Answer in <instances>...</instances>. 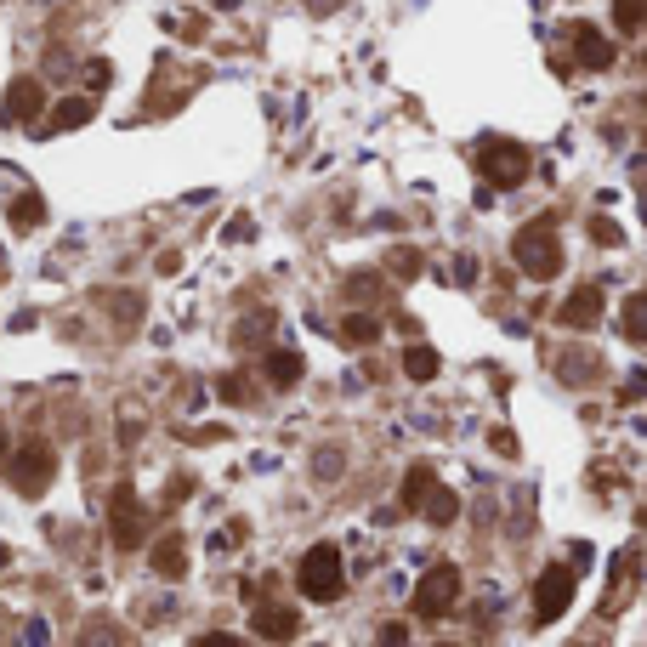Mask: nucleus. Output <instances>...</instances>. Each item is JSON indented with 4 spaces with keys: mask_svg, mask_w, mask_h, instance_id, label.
Masks as SVG:
<instances>
[{
    "mask_svg": "<svg viewBox=\"0 0 647 647\" xmlns=\"http://www.w3.org/2000/svg\"><path fill=\"white\" fill-rule=\"evenodd\" d=\"M0 460H6V438H0Z\"/></svg>",
    "mask_w": 647,
    "mask_h": 647,
    "instance_id": "72a5a7b5",
    "label": "nucleus"
},
{
    "mask_svg": "<svg viewBox=\"0 0 647 647\" xmlns=\"http://www.w3.org/2000/svg\"><path fill=\"white\" fill-rule=\"evenodd\" d=\"M256 630H262L267 642H290V636H296V613L290 608H256Z\"/></svg>",
    "mask_w": 647,
    "mask_h": 647,
    "instance_id": "ddd939ff",
    "label": "nucleus"
},
{
    "mask_svg": "<svg viewBox=\"0 0 647 647\" xmlns=\"http://www.w3.org/2000/svg\"><path fill=\"white\" fill-rule=\"evenodd\" d=\"M619 324H625L630 341H647V290H636V296L625 301V318H619Z\"/></svg>",
    "mask_w": 647,
    "mask_h": 647,
    "instance_id": "a211bd4d",
    "label": "nucleus"
},
{
    "mask_svg": "<svg viewBox=\"0 0 647 647\" xmlns=\"http://www.w3.org/2000/svg\"><path fill=\"white\" fill-rule=\"evenodd\" d=\"M557 375H562V381H574V386L596 381V352H562Z\"/></svg>",
    "mask_w": 647,
    "mask_h": 647,
    "instance_id": "4468645a",
    "label": "nucleus"
},
{
    "mask_svg": "<svg viewBox=\"0 0 647 647\" xmlns=\"http://www.w3.org/2000/svg\"><path fill=\"white\" fill-rule=\"evenodd\" d=\"M80 647H120V630H114V625H91V636Z\"/></svg>",
    "mask_w": 647,
    "mask_h": 647,
    "instance_id": "bb28decb",
    "label": "nucleus"
},
{
    "mask_svg": "<svg viewBox=\"0 0 647 647\" xmlns=\"http://www.w3.org/2000/svg\"><path fill=\"white\" fill-rule=\"evenodd\" d=\"M591 239H596V245H625V233H619V228H613V222H608V216H596V222H591Z\"/></svg>",
    "mask_w": 647,
    "mask_h": 647,
    "instance_id": "b1692460",
    "label": "nucleus"
},
{
    "mask_svg": "<svg viewBox=\"0 0 647 647\" xmlns=\"http://www.w3.org/2000/svg\"><path fill=\"white\" fill-rule=\"evenodd\" d=\"M216 392H222L228 403H245L250 398V381H245V375H222V381H216Z\"/></svg>",
    "mask_w": 647,
    "mask_h": 647,
    "instance_id": "5701e85b",
    "label": "nucleus"
},
{
    "mask_svg": "<svg viewBox=\"0 0 647 647\" xmlns=\"http://www.w3.org/2000/svg\"><path fill=\"white\" fill-rule=\"evenodd\" d=\"M199 647H245V642H239V636H205Z\"/></svg>",
    "mask_w": 647,
    "mask_h": 647,
    "instance_id": "473e14b6",
    "label": "nucleus"
},
{
    "mask_svg": "<svg viewBox=\"0 0 647 647\" xmlns=\"http://www.w3.org/2000/svg\"><path fill=\"white\" fill-rule=\"evenodd\" d=\"M296 579H301V591L313 596V602H335L341 585H347V574H341V551H335V545H313V551L301 557Z\"/></svg>",
    "mask_w": 647,
    "mask_h": 647,
    "instance_id": "7ed1b4c3",
    "label": "nucleus"
},
{
    "mask_svg": "<svg viewBox=\"0 0 647 647\" xmlns=\"http://www.w3.org/2000/svg\"><path fill=\"white\" fill-rule=\"evenodd\" d=\"M23 636H29V647H46V625H40V619H29V630H23Z\"/></svg>",
    "mask_w": 647,
    "mask_h": 647,
    "instance_id": "2f4dec72",
    "label": "nucleus"
},
{
    "mask_svg": "<svg viewBox=\"0 0 647 647\" xmlns=\"http://www.w3.org/2000/svg\"><path fill=\"white\" fill-rule=\"evenodd\" d=\"M568 40H574V57L585 63V69H608V63H613V40L602 35L596 23H574Z\"/></svg>",
    "mask_w": 647,
    "mask_h": 647,
    "instance_id": "6e6552de",
    "label": "nucleus"
},
{
    "mask_svg": "<svg viewBox=\"0 0 647 647\" xmlns=\"http://www.w3.org/2000/svg\"><path fill=\"white\" fill-rule=\"evenodd\" d=\"M52 472H57V455L46 449V443H23L18 460H12V483H18L23 494H46Z\"/></svg>",
    "mask_w": 647,
    "mask_h": 647,
    "instance_id": "0eeeda50",
    "label": "nucleus"
},
{
    "mask_svg": "<svg viewBox=\"0 0 647 647\" xmlns=\"http://www.w3.org/2000/svg\"><path fill=\"white\" fill-rule=\"evenodd\" d=\"M267 381H273V386H296L301 381V358H296V352H273V358H267Z\"/></svg>",
    "mask_w": 647,
    "mask_h": 647,
    "instance_id": "6ab92c4d",
    "label": "nucleus"
},
{
    "mask_svg": "<svg viewBox=\"0 0 647 647\" xmlns=\"http://www.w3.org/2000/svg\"><path fill=\"white\" fill-rule=\"evenodd\" d=\"M392 273H398V279H415V273H420V250H398V256H392Z\"/></svg>",
    "mask_w": 647,
    "mask_h": 647,
    "instance_id": "393cba45",
    "label": "nucleus"
},
{
    "mask_svg": "<svg viewBox=\"0 0 647 647\" xmlns=\"http://www.w3.org/2000/svg\"><path fill=\"white\" fill-rule=\"evenodd\" d=\"M108 74H114L108 63H86V80H91V86H108Z\"/></svg>",
    "mask_w": 647,
    "mask_h": 647,
    "instance_id": "7c9ffc66",
    "label": "nucleus"
},
{
    "mask_svg": "<svg viewBox=\"0 0 647 647\" xmlns=\"http://www.w3.org/2000/svg\"><path fill=\"white\" fill-rule=\"evenodd\" d=\"M426 517H432V523H455V517H460V494L455 489H438V494H432V500H426Z\"/></svg>",
    "mask_w": 647,
    "mask_h": 647,
    "instance_id": "aec40b11",
    "label": "nucleus"
},
{
    "mask_svg": "<svg viewBox=\"0 0 647 647\" xmlns=\"http://www.w3.org/2000/svg\"><path fill=\"white\" fill-rule=\"evenodd\" d=\"M477 165H483V176H489L494 188H523L528 182V148L523 142H511V137H489L483 148H477Z\"/></svg>",
    "mask_w": 647,
    "mask_h": 647,
    "instance_id": "f03ea898",
    "label": "nucleus"
},
{
    "mask_svg": "<svg viewBox=\"0 0 647 647\" xmlns=\"http://www.w3.org/2000/svg\"><path fill=\"white\" fill-rule=\"evenodd\" d=\"M455 602H460V568H455V562H438L432 574L420 579L415 613H420V619H438V613H449Z\"/></svg>",
    "mask_w": 647,
    "mask_h": 647,
    "instance_id": "20e7f679",
    "label": "nucleus"
},
{
    "mask_svg": "<svg viewBox=\"0 0 647 647\" xmlns=\"http://www.w3.org/2000/svg\"><path fill=\"white\" fill-rule=\"evenodd\" d=\"M568 602H574V568H545L540 585H534V625H551V619H562L568 613Z\"/></svg>",
    "mask_w": 647,
    "mask_h": 647,
    "instance_id": "39448f33",
    "label": "nucleus"
},
{
    "mask_svg": "<svg viewBox=\"0 0 647 647\" xmlns=\"http://www.w3.org/2000/svg\"><path fill=\"white\" fill-rule=\"evenodd\" d=\"M557 318L568 324V330H591L596 318H602V290H596V284H579L574 296L557 307Z\"/></svg>",
    "mask_w": 647,
    "mask_h": 647,
    "instance_id": "1a4fd4ad",
    "label": "nucleus"
},
{
    "mask_svg": "<svg viewBox=\"0 0 647 647\" xmlns=\"http://www.w3.org/2000/svg\"><path fill=\"white\" fill-rule=\"evenodd\" d=\"M438 494V477H432V466H409V477H403V511H426V500Z\"/></svg>",
    "mask_w": 647,
    "mask_h": 647,
    "instance_id": "9b49d317",
    "label": "nucleus"
},
{
    "mask_svg": "<svg viewBox=\"0 0 647 647\" xmlns=\"http://www.w3.org/2000/svg\"><path fill=\"white\" fill-rule=\"evenodd\" d=\"M403 375H409V381H432V375H438V352L415 341V347L403 352Z\"/></svg>",
    "mask_w": 647,
    "mask_h": 647,
    "instance_id": "2eb2a0df",
    "label": "nucleus"
},
{
    "mask_svg": "<svg viewBox=\"0 0 647 647\" xmlns=\"http://www.w3.org/2000/svg\"><path fill=\"white\" fill-rule=\"evenodd\" d=\"M313 466H318V477H324V483H330V477H341V455H335V449H324Z\"/></svg>",
    "mask_w": 647,
    "mask_h": 647,
    "instance_id": "cd10ccee",
    "label": "nucleus"
},
{
    "mask_svg": "<svg viewBox=\"0 0 647 647\" xmlns=\"http://www.w3.org/2000/svg\"><path fill=\"white\" fill-rule=\"evenodd\" d=\"M381 647H409V630H403V625H386V630H381Z\"/></svg>",
    "mask_w": 647,
    "mask_h": 647,
    "instance_id": "c85d7f7f",
    "label": "nucleus"
},
{
    "mask_svg": "<svg viewBox=\"0 0 647 647\" xmlns=\"http://www.w3.org/2000/svg\"><path fill=\"white\" fill-rule=\"evenodd\" d=\"M154 574L159 579H182V574H188V551H182V540H176V534L154 545Z\"/></svg>",
    "mask_w": 647,
    "mask_h": 647,
    "instance_id": "f8f14e48",
    "label": "nucleus"
},
{
    "mask_svg": "<svg viewBox=\"0 0 647 647\" xmlns=\"http://www.w3.org/2000/svg\"><path fill=\"white\" fill-rule=\"evenodd\" d=\"M375 290H381V279H375V273H358V279H347V296H358V301H369Z\"/></svg>",
    "mask_w": 647,
    "mask_h": 647,
    "instance_id": "a878e982",
    "label": "nucleus"
},
{
    "mask_svg": "<svg viewBox=\"0 0 647 647\" xmlns=\"http://www.w3.org/2000/svg\"><path fill=\"white\" fill-rule=\"evenodd\" d=\"M630 398H647V375H642V369L625 381V403H630Z\"/></svg>",
    "mask_w": 647,
    "mask_h": 647,
    "instance_id": "c756f323",
    "label": "nucleus"
},
{
    "mask_svg": "<svg viewBox=\"0 0 647 647\" xmlns=\"http://www.w3.org/2000/svg\"><path fill=\"white\" fill-rule=\"evenodd\" d=\"M341 335H347V341H358V347H369V341L381 335V324H375V318H364V313H352L347 324H341Z\"/></svg>",
    "mask_w": 647,
    "mask_h": 647,
    "instance_id": "4be33fe9",
    "label": "nucleus"
},
{
    "mask_svg": "<svg viewBox=\"0 0 647 647\" xmlns=\"http://www.w3.org/2000/svg\"><path fill=\"white\" fill-rule=\"evenodd\" d=\"M511 256H517V267H523L528 279H557L562 273V239H557V228L551 222H528L517 239H511Z\"/></svg>",
    "mask_w": 647,
    "mask_h": 647,
    "instance_id": "f257e3e1",
    "label": "nucleus"
},
{
    "mask_svg": "<svg viewBox=\"0 0 647 647\" xmlns=\"http://www.w3.org/2000/svg\"><path fill=\"white\" fill-rule=\"evenodd\" d=\"M642 193H647V176H642Z\"/></svg>",
    "mask_w": 647,
    "mask_h": 647,
    "instance_id": "f704fd0d",
    "label": "nucleus"
},
{
    "mask_svg": "<svg viewBox=\"0 0 647 647\" xmlns=\"http://www.w3.org/2000/svg\"><path fill=\"white\" fill-rule=\"evenodd\" d=\"M86 120H91V103H86V97H69V103L52 108V131H80Z\"/></svg>",
    "mask_w": 647,
    "mask_h": 647,
    "instance_id": "dca6fc26",
    "label": "nucleus"
},
{
    "mask_svg": "<svg viewBox=\"0 0 647 647\" xmlns=\"http://www.w3.org/2000/svg\"><path fill=\"white\" fill-rule=\"evenodd\" d=\"M108 534H114L120 551H137V545L148 540V517H142L131 489H114V500H108Z\"/></svg>",
    "mask_w": 647,
    "mask_h": 647,
    "instance_id": "423d86ee",
    "label": "nucleus"
},
{
    "mask_svg": "<svg viewBox=\"0 0 647 647\" xmlns=\"http://www.w3.org/2000/svg\"><path fill=\"white\" fill-rule=\"evenodd\" d=\"M613 23H619V29H642L647 23V0H613Z\"/></svg>",
    "mask_w": 647,
    "mask_h": 647,
    "instance_id": "412c9836",
    "label": "nucleus"
},
{
    "mask_svg": "<svg viewBox=\"0 0 647 647\" xmlns=\"http://www.w3.org/2000/svg\"><path fill=\"white\" fill-rule=\"evenodd\" d=\"M46 222V205H40V193H23L18 205H12V228L18 233H35Z\"/></svg>",
    "mask_w": 647,
    "mask_h": 647,
    "instance_id": "f3484780",
    "label": "nucleus"
},
{
    "mask_svg": "<svg viewBox=\"0 0 647 647\" xmlns=\"http://www.w3.org/2000/svg\"><path fill=\"white\" fill-rule=\"evenodd\" d=\"M40 108H46V86L40 80H12L6 103H0V120H35Z\"/></svg>",
    "mask_w": 647,
    "mask_h": 647,
    "instance_id": "9d476101",
    "label": "nucleus"
}]
</instances>
